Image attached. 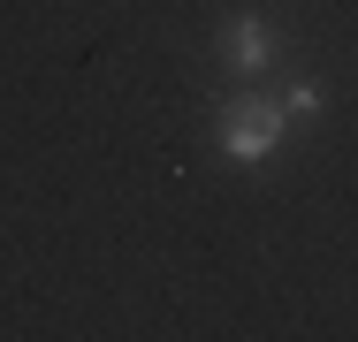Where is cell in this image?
I'll use <instances>...</instances> for the list:
<instances>
[{
	"mask_svg": "<svg viewBox=\"0 0 358 342\" xmlns=\"http://www.w3.org/2000/svg\"><path fill=\"white\" fill-rule=\"evenodd\" d=\"M275 130H282V122H275L267 107H236V114L221 122V152H229V160H267V152H275Z\"/></svg>",
	"mask_w": 358,
	"mask_h": 342,
	"instance_id": "6da1fadb",
	"label": "cell"
},
{
	"mask_svg": "<svg viewBox=\"0 0 358 342\" xmlns=\"http://www.w3.org/2000/svg\"><path fill=\"white\" fill-rule=\"evenodd\" d=\"M229 61H236V68H259V61H267V38H259V23H252V15H244V23H229Z\"/></svg>",
	"mask_w": 358,
	"mask_h": 342,
	"instance_id": "7a4b0ae2",
	"label": "cell"
}]
</instances>
